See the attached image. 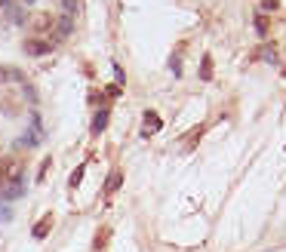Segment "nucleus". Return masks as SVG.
Listing matches in <instances>:
<instances>
[{"instance_id":"nucleus-10","label":"nucleus","mask_w":286,"mask_h":252,"mask_svg":"<svg viewBox=\"0 0 286 252\" xmlns=\"http://www.w3.org/2000/svg\"><path fill=\"white\" fill-rule=\"evenodd\" d=\"M256 28H259V34H265V31H268V19L259 16V19H256Z\"/></svg>"},{"instance_id":"nucleus-1","label":"nucleus","mask_w":286,"mask_h":252,"mask_svg":"<svg viewBox=\"0 0 286 252\" xmlns=\"http://www.w3.org/2000/svg\"><path fill=\"white\" fill-rule=\"evenodd\" d=\"M31 126H34L31 132H22V135H19V145H22V148H34V145L43 142V126H40V117H37V114H31Z\"/></svg>"},{"instance_id":"nucleus-3","label":"nucleus","mask_w":286,"mask_h":252,"mask_svg":"<svg viewBox=\"0 0 286 252\" xmlns=\"http://www.w3.org/2000/svg\"><path fill=\"white\" fill-rule=\"evenodd\" d=\"M50 227H52V212H47V215H43V219H40L37 225H34L31 237H34V240H43V237L50 234Z\"/></svg>"},{"instance_id":"nucleus-4","label":"nucleus","mask_w":286,"mask_h":252,"mask_svg":"<svg viewBox=\"0 0 286 252\" xmlns=\"http://www.w3.org/2000/svg\"><path fill=\"white\" fill-rule=\"evenodd\" d=\"M160 126H163V123H160L157 114H154V111H145V135H148V132H157Z\"/></svg>"},{"instance_id":"nucleus-8","label":"nucleus","mask_w":286,"mask_h":252,"mask_svg":"<svg viewBox=\"0 0 286 252\" xmlns=\"http://www.w3.org/2000/svg\"><path fill=\"white\" fill-rule=\"evenodd\" d=\"M83 173H86V166H77L74 173H71V188H77V185H80V178H83Z\"/></svg>"},{"instance_id":"nucleus-2","label":"nucleus","mask_w":286,"mask_h":252,"mask_svg":"<svg viewBox=\"0 0 286 252\" xmlns=\"http://www.w3.org/2000/svg\"><path fill=\"white\" fill-rule=\"evenodd\" d=\"M25 52L28 55H47V52H52V40H25Z\"/></svg>"},{"instance_id":"nucleus-6","label":"nucleus","mask_w":286,"mask_h":252,"mask_svg":"<svg viewBox=\"0 0 286 252\" xmlns=\"http://www.w3.org/2000/svg\"><path fill=\"white\" fill-rule=\"evenodd\" d=\"M62 9H65V16H77V0H62Z\"/></svg>"},{"instance_id":"nucleus-9","label":"nucleus","mask_w":286,"mask_h":252,"mask_svg":"<svg viewBox=\"0 0 286 252\" xmlns=\"http://www.w3.org/2000/svg\"><path fill=\"white\" fill-rule=\"evenodd\" d=\"M117 188H120V173H114V176L108 178V188H105V191H108V194H114Z\"/></svg>"},{"instance_id":"nucleus-5","label":"nucleus","mask_w":286,"mask_h":252,"mask_svg":"<svg viewBox=\"0 0 286 252\" xmlns=\"http://www.w3.org/2000/svg\"><path fill=\"white\" fill-rule=\"evenodd\" d=\"M105 126H108V108H102V111L96 114V120H93V132L99 135L102 129H105Z\"/></svg>"},{"instance_id":"nucleus-7","label":"nucleus","mask_w":286,"mask_h":252,"mask_svg":"<svg viewBox=\"0 0 286 252\" xmlns=\"http://www.w3.org/2000/svg\"><path fill=\"white\" fill-rule=\"evenodd\" d=\"M200 77H203V80H209V77H212V59H209V55H207V59H203V68H200Z\"/></svg>"}]
</instances>
